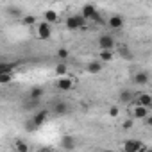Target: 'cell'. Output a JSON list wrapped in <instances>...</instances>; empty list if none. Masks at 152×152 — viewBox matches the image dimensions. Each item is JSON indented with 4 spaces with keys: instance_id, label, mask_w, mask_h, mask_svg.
Listing matches in <instances>:
<instances>
[{
    "instance_id": "cell-3",
    "label": "cell",
    "mask_w": 152,
    "mask_h": 152,
    "mask_svg": "<svg viewBox=\"0 0 152 152\" xmlns=\"http://www.w3.org/2000/svg\"><path fill=\"white\" fill-rule=\"evenodd\" d=\"M36 32H38L39 39H50V36H52V25L47 23V22H41V23H38Z\"/></svg>"
},
{
    "instance_id": "cell-15",
    "label": "cell",
    "mask_w": 152,
    "mask_h": 152,
    "mask_svg": "<svg viewBox=\"0 0 152 152\" xmlns=\"http://www.w3.org/2000/svg\"><path fill=\"white\" fill-rule=\"evenodd\" d=\"M43 18H45V22H47V23H50V25H52V23H56V22L59 20V15H57L56 11H52V9H47V11L43 13Z\"/></svg>"
},
{
    "instance_id": "cell-8",
    "label": "cell",
    "mask_w": 152,
    "mask_h": 152,
    "mask_svg": "<svg viewBox=\"0 0 152 152\" xmlns=\"http://www.w3.org/2000/svg\"><path fill=\"white\" fill-rule=\"evenodd\" d=\"M59 143H61V147H63L64 150H73V148H75V138H73L72 134H64Z\"/></svg>"
},
{
    "instance_id": "cell-25",
    "label": "cell",
    "mask_w": 152,
    "mask_h": 152,
    "mask_svg": "<svg viewBox=\"0 0 152 152\" xmlns=\"http://www.w3.org/2000/svg\"><path fill=\"white\" fill-rule=\"evenodd\" d=\"M118 115H120V107H118V106H111V107H109V116L116 118Z\"/></svg>"
},
{
    "instance_id": "cell-4",
    "label": "cell",
    "mask_w": 152,
    "mask_h": 152,
    "mask_svg": "<svg viewBox=\"0 0 152 152\" xmlns=\"http://www.w3.org/2000/svg\"><path fill=\"white\" fill-rule=\"evenodd\" d=\"M141 145H143V141H140L136 138H129L124 143V152H140Z\"/></svg>"
},
{
    "instance_id": "cell-21",
    "label": "cell",
    "mask_w": 152,
    "mask_h": 152,
    "mask_svg": "<svg viewBox=\"0 0 152 152\" xmlns=\"http://www.w3.org/2000/svg\"><path fill=\"white\" fill-rule=\"evenodd\" d=\"M66 72H68V66L64 64V63H59V64H56V75H66Z\"/></svg>"
},
{
    "instance_id": "cell-19",
    "label": "cell",
    "mask_w": 152,
    "mask_h": 152,
    "mask_svg": "<svg viewBox=\"0 0 152 152\" xmlns=\"http://www.w3.org/2000/svg\"><path fill=\"white\" fill-rule=\"evenodd\" d=\"M15 150L16 152H29V143H25L23 140H16L15 141Z\"/></svg>"
},
{
    "instance_id": "cell-1",
    "label": "cell",
    "mask_w": 152,
    "mask_h": 152,
    "mask_svg": "<svg viewBox=\"0 0 152 152\" xmlns=\"http://www.w3.org/2000/svg\"><path fill=\"white\" fill-rule=\"evenodd\" d=\"M86 25V18L83 15H72L66 18V29L70 31H79Z\"/></svg>"
},
{
    "instance_id": "cell-5",
    "label": "cell",
    "mask_w": 152,
    "mask_h": 152,
    "mask_svg": "<svg viewBox=\"0 0 152 152\" xmlns=\"http://www.w3.org/2000/svg\"><path fill=\"white\" fill-rule=\"evenodd\" d=\"M47 118H48V111H38L36 115H32V124H34V127L38 129V127H41V125H45L47 124Z\"/></svg>"
},
{
    "instance_id": "cell-26",
    "label": "cell",
    "mask_w": 152,
    "mask_h": 152,
    "mask_svg": "<svg viewBox=\"0 0 152 152\" xmlns=\"http://www.w3.org/2000/svg\"><path fill=\"white\" fill-rule=\"evenodd\" d=\"M57 57H59V59H66V57H68V50H66V48H59V50H57Z\"/></svg>"
},
{
    "instance_id": "cell-14",
    "label": "cell",
    "mask_w": 152,
    "mask_h": 152,
    "mask_svg": "<svg viewBox=\"0 0 152 152\" xmlns=\"http://www.w3.org/2000/svg\"><path fill=\"white\" fill-rule=\"evenodd\" d=\"M86 72H88V73H91V75L100 73V72H102V63H100V61H91V63H88Z\"/></svg>"
},
{
    "instance_id": "cell-29",
    "label": "cell",
    "mask_w": 152,
    "mask_h": 152,
    "mask_svg": "<svg viewBox=\"0 0 152 152\" xmlns=\"http://www.w3.org/2000/svg\"><path fill=\"white\" fill-rule=\"evenodd\" d=\"M38 152H54V150H52V148H48V147H41Z\"/></svg>"
},
{
    "instance_id": "cell-16",
    "label": "cell",
    "mask_w": 152,
    "mask_h": 152,
    "mask_svg": "<svg viewBox=\"0 0 152 152\" xmlns=\"http://www.w3.org/2000/svg\"><path fill=\"white\" fill-rule=\"evenodd\" d=\"M43 93H45V91H43V88H41V86H34V88H31V91H29V99H31V100H38V102H39V99L43 97Z\"/></svg>"
},
{
    "instance_id": "cell-22",
    "label": "cell",
    "mask_w": 152,
    "mask_h": 152,
    "mask_svg": "<svg viewBox=\"0 0 152 152\" xmlns=\"http://www.w3.org/2000/svg\"><path fill=\"white\" fill-rule=\"evenodd\" d=\"M22 22H23V25H34L36 23V16L34 15H23V18H22Z\"/></svg>"
},
{
    "instance_id": "cell-20",
    "label": "cell",
    "mask_w": 152,
    "mask_h": 152,
    "mask_svg": "<svg viewBox=\"0 0 152 152\" xmlns=\"http://www.w3.org/2000/svg\"><path fill=\"white\" fill-rule=\"evenodd\" d=\"M0 73H15V64L2 63V64H0Z\"/></svg>"
},
{
    "instance_id": "cell-10",
    "label": "cell",
    "mask_w": 152,
    "mask_h": 152,
    "mask_svg": "<svg viewBox=\"0 0 152 152\" xmlns=\"http://www.w3.org/2000/svg\"><path fill=\"white\" fill-rule=\"evenodd\" d=\"M107 25H109L111 29H115V31H120V29L124 27V18H122L120 15H113V16L107 20Z\"/></svg>"
},
{
    "instance_id": "cell-7",
    "label": "cell",
    "mask_w": 152,
    "mask_h": 152,
    "mask_svg": "<svg viewBox=\"0 0 152 152\" xmlns=\"http://www.w3.org/2000/svg\"><path fill=\"white\" fill-rule=\"evenodd\" d=\"M148 72H136L134 73V77H132V81H134V84H138V86H145L147 83H148Z\"/></svg>"
},
{
    "instance_id": "cell-13",
    "label": "cell",
    "mask_w": 152,
    "mask_h": 152,
    "mask_svg": "<svg viewBox=\"0 0 152 152\" xmlns=\"http://www.w3.org/2000/svg\"><path fill=\"white\" fill-rule=\"evenodd\" d=\"M136 106H143V107L152 106V95H148V93H141V95H138Z\"/></svg>"
},
{
    "instance_id": "cell-30",
    "label": "cell",
    "mask_w": 152,
    "mask_h": 152,
    "mask_svg": "<svg viewBox=\"0 0 152 152\" xmlns=\"http://www.w3.org/2000/svg\"><path fill=\"white\" fill-rule=\"evenodd\" d=\"M145 122H147V125H150V127H152V115H148V116H147V120H145Z\"/></svg>"
},
{
    "instance_id": "cell-31",
    "label": "cell",
    "mask_w": 152,
    "mask_h": 152,
    "mask_svg": "<svg viewBox=\"0 0 152 152\" xmlns=\"http://www.w3.org/2000/svg\"><path fill=\"white\" fill-rule=\"evenodd\" d=\"M147 152H152V148H148V150H147Z\"/></svg>"
},
{
    "instance_id": "cell-11",
    "label": "cell",
    "mask_w": 152,
    "mask_h": 152,
    "mask_svg": "<svg viewBox=\"0 0 152 152\" xmlns=\"http://www.w3.org/2000/svg\"><path fill=\"white\" fill-rule=\"evenodd\" d=\"M132 116L138 118V120H147V116H148V107L134 106V109H132Z\"/></svg>"
},
{
    "instance_id": "cell-28",
    "label": "cell",
    "mask_w": 152,
    "mask_h": 152,
    "mask_svg": "<svg viewBox=\"0 0 152 152\" xmlns=\"http://www.w3.org/2000/svg\"><path fill=\"white\" fill-rule=\"evenodd\" d=\"M122 127H124V129H131V127H132V120H125V122L122 124Z\"/></svg>"
},
{
    "instance_id": "cell-23",
    "label": "cell",
    "mask_w": 152,
    "mask_h": 152,
    "mask_svg": "<svg viewBox=\"0 0 152 152\" xmlns=\"http://www.w3.org/2000/svg\"><path fill=\"white\" fill-rule=\"evenodd\" d=\"M13 81V73H0V84H9Z\"/></svg>"
},
{
    "instance_id": "cell-24",
    "label": "cell",
    "mask_w": 152,
    "mask_h": 152,
    "mask_svg": "<svg viewBox=\"0 0 152 152\" xmlns=\"http://www.w3.org/2000/svg\"><path fill=\"white\" fill-rule=\"evenodd\" d=\"M118 52L124 56V59H132V52H131L127 47H120V48H118Z\"/></svg>"
},
{
    "instance_id": "cell-18",
    "label": "cell",
    "mask_w": 152,
    "mask_h": 152,
    "mask_svg": "<svg viewBox=\"0 0 152 152\" xmlns=\"http://www.w3.org/2000/svg\"><path fill=\"white\" fill-rule=\"evenodd\" d=\"M118 100H120L122 104H129V102L132 100V93H131L129 90H122L120 95H118Z\"/></svg>"
},
{
    "instance_id": "cell-17",
    "label": "cell",
    "mask_w": 152,
    "mask_h": 152,
    "mask_svg": "<svg viewBox=\"0 0 152 152\" xmlns=\"http://www.w3.org/2000/svg\"><path fill=\"white\" fill-rule=\"evenodd\" d=\"M99 57H100V63H109V61L115 59V54H113L111 50H100Z\"/></svg>"
},
{
    "instance_id": "cell-9",
    "label": "cell",
    "mask_w": 152,
    "mask_h": 152,
    "mask_svg": "<svg viewBox=\"0 0 152 152\" xmlns=\"http://www.w3.org/2000/svg\"><path fill=\"white\" fill-rule=\"evenodd\" d=\"M97 13H99V11H97V7H95L93 4H86V6H83V9H81V15H83L86 20H91Z\"/></svg>"
},
{
    "instance_id": "cell-27",
    "label": "cell",
    "mask_w": 152,
    "mask_h": 152,
    "mask_svg": "<svg viewBox=\"0 0 152 152\" xmlns=\"http://www.w3.org/2000/svg\"><path fill=\"white\" fill-rule=\"evenodd\" d=\"M91 22H93V23H100V25H102V23H104V22H102V16H100V15H99V13H97V15H95V16H93V18H91Z\"/></svg>"
},
{
    "instance_id": "cell-2",
    "label": "cell",
    "mask_w": 152,
    "mask_h": 152,
    "mask_svg": "<svg viewBox=\"0 0 152 152\" xmlns=\"http://www.w3.org/2000/svg\"><path fill=\"white\" fill-rule=\"evenodd\" d=\"M115 47H116V43H115V38L111 34H102L99 38V48L100 50H111L113 52Z\"/></svg>"
},
{
    "instance_id": "cell-12",
    "label": "cell",
    "mask_w": 152,
    "mask_h": 152,
    "mask_svg": "<svg viewBox=\"0 0 152 152\" xmlns=\"http://www.w3.org/2000/svg\"><path fill=\"white\" fill-rule=\"evenodd\" d=\"M54 113H56L57 116L66 115V113H68V104H66L64 100H57V102H56V106H54Z\"/></svg>"
},
{
    "instance_id": "cell-6",
    "label": "cell",
    "mask_w": 152,
    "mask_h": 152,
    "mask_svg": "<svg viewBox=\"0 0 152 152\" xmlns=\"http://www.w3.org/2000/svg\"><path fill=\"white\" fill-rule=\"evenodd\" d=\"M56 88H57L59 91H70V90L73 88V83H72L70 77H61V79H57Z\"/></svg>"
}]
</instances>
